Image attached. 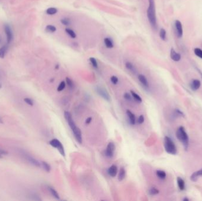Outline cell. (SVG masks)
<instances>
[{
  "label": "cell",
  "mask_w": 202,
  "mask_h": 201,
  "mask_svg": "<svg viewBox=\"0 0 202 201\" xmlns=\"http://www.w3.org/2000/svg\"><path fill=\"white\" fill-rule=\"evenodd\" d=\"M115 146L113 142H109L107 146V147L105 151V154L108 158H112L115 153Z\"/></svg>",
  "instance_id": "obj_8"
},
{
  "label": "cell",
  "mask_w": 202,
  "mask_h": 201,
  "mask_svg": "<svg viewBox=\"0 0 202 201\" xmlns=\"http://www.w3.org/2000/svg\"><path fill=\"white\" fill-rule=\"evenodd\" d=\"M124 98H125L126 100H128V101H131V100H132V97H131V96L129 95V93H125L124 94Z\"/></svg>",
  "instance_id": "obj_40"
},
{
  "label": "cell",
  "mask_w": 202,
  "mask_h": 201,
  "mask_svg": "<svg viewBox=\"0 0 202 201\" xmlns=\"http://www.w3.org/2000/svg\"><path fill=\"white\" fill-rule=\"evenodd\" d=\"M65 87H66V83H65L64 81H62L60 83L59 86H58V87H57V91H61L63 90H64Z\"/></svg>",
  "instance_id": "obj_36"
},
{
  "label": "cell",
  "mask_w": 202,
  "mask_h": 201,
  "mask_svg": "<svg viewBox=\"0 0 202 201\" xmlns=\"http://www.w3.org/2000/svg\"><path fill=\"white\" fill-rule=\"evenodd\" d=\"M183 200H184V201H189V199H186H186H184Z\"/></svg>",
  "instance_id": "obj_43"
},
{
  "label": "cell",
  "mask_w": 202,
  "mask_h": 201,
  "mask_svg": "<svg viewBox=\"0 0 202 201\" xmlns=\"http://www.w3.org/2000/svg\"><path fill=\"white\" fill-rule=\"evenodd\" d=\"M41 166H43V169H44L47 172H50L51 170V166L48 163L46 162H41Z\"/></svg>",
  "instance_id": "obj_30"
},
{
  "label": "cell",
  "mask_w": 202,
  "mask_h": 201,
  "mask_svg": "<svg viewBox=\"0 0 202 201\" xmlns=\"http://www.w3.org/2000/svg\"><path fill=\"white\" fill-rule=\"evenodd\" d=\"M160 37L162 40H166V38H167V37H166V31L164 28H162L160 31Z\"/></svg>",
  "instance_id": "obj_32"
},
{
  "label": "cell",
  "mask_w": 202,
  "mask_h": 201,
  "mask_svg": "<svg viewBox=\"0 0 202 201\" xmlns=\"http://www.w3.org/2000/svg\"><path fill=\"white\" fill-rule=\"evenodd\" d=\"M177 182L178 188L181 191H183L185 189V181L181 177H178L177 179Z\"/></svg>",
  "instance_id": "obj_20"
},
{
  "label": "cell",
  "mask_w": 202,
  "mask_h": 201,
  "mask_svg": "<svg viewBox=\"0 0 202 201\" xmlns=\"http://www.w3.org/2000/svg\"><path fill=\"white\" fill-rule=\"evenodd\" d=\"M176 136L178 140H180L183 143L185 147L187 149L189 146V139L187 135V133H186L185 129L183 127L181 126L178 128L176 132Z\"/></svg>",
  "instance_id": "obj_2"
},
{
  "label": "cell",
  "mask_w": 202,
  "mask_h": 201,
  "mask_svg": "<svg viewBox=\"0 0 202 201\" xmlns=\"http://www.w3.org/2000/svg\"><path fill=\"white\" fill-rule=\"evenodd\" d=\"M148 2H149V6L147 11V18L151 27L154 29H157V17H156V13H155V1L154 0H148Z\"/></svg>",
  "instance_id": "obj_1"
},
{
  "label": "cell",
  "mask_w": 202,
  "mask_h": 201,
  "mask_svg": "<svg viewBox=\"0 0 202 201\" xmlns=\"http://www.w3.org/2000/svg\"><path fill=\"white\" fill-rule=\"evenodd\" d=\"M60 23L64 25H69L71 23V20L68 18H63L60 20Z\"/></svg>",
  "instance_id": "obj_31"
},
{
  "label": "cell",
  "mask_w": 202,
  "mask_h": 201,
  "mask_svg": "<svg viewBox=\"0 0 202 201\" xmlns=\"http://www.w3.org/2000/svg\"><path fill=\"white\" fill-rule=\"evenodd\" d=\"M148 193L151 195H157L158 193H159V191L157 189H156L155 188H151L149 190Z\"/></svg>",
  "instance_id": "obj_35"
},
{
  "label": "cell",
  "mask_w": 202,
  "mask_h": 201,
  "mask_svg": "<svg viewBox=\"0 0 202 201\" xmlns=\"http://www.w3.org/2000/svg\"><path fill=\"white\" fill-rule=\"evenodd\" d=\"M66 83H67V86H69V87L71 88V89H73L74 87V84H73V81L69 77H66Z\"/></svg>",
  "instance_id": "obj_33"
},
{
  "label": "cell",
  "mask_w": 202,
  "mask_h": 201,
  "mask_svg": "<svg viewBox=\"0 0 202 201\" xmlns=\"http://www.w3.org/2000/svg\"><path fill=\"white\" fill-rule=\"evenodd\" d=\"M95 90L97 94L103 99H104L105 100L108 102H109L111 100V97L109 96L108 92L104 88L100 86H97L95 87Z\"/></svg>",
  "instance_id": "obj_5"
},
{
  "label": "cell",
  "mask_w": 202,
  "mask_h": 201,
  "mask_svg": "<svg viewBox=\"0 0 202 201\" xmlns=\"http://www.w3.org/2000/svg\"><path fill=\"white\" fill-rule=\"evenodd\" d=\"M175 27L176 29V32L177 35L178 37L181 38L183 36V27H182V24L181 22L178 20H176L175 21Z\"/></svg>",
  "instance_id": "obj_11"
},
{
  "label": "cell",
  "mask_w": 202,
  "mask_h": 201,
  "mask_svg": "<svg viewBox=\"0 0 202 201\" xmlns=\"http://www.w3.org/2000/svg\"><path fill=\"white\" fill-rule=\"evenodd\" d=\"M127 114L128 117L130 124L131 125H134L135 124V115L129 110H127Z\"/></svg>",
  "instance_id": "obj_15"
},
{
  "label": "cell",
  "mask_w": 202,
  "mask_h": 201,
  "mask_svg": "<svg viewBox=\"0 0 202 201\" xmlns=\"http://www.w3.org/2000/svg\"><path fill=\"white\" fill-rule=\"evenodd\" d=\"M24 101L25 102V103H27V105H29V106H32L34 105L33 101H32L31 99H30V98H28V97L25 98V99H24Z\"/></svg>",
  "instance_id": "obj_37"
},
{
  "label": "cell",
  "mask_w": 202,
  "mask_h": 201,
  "mask_svg": "<svg viewBox=\"0 0 202 201\" xmlns=\"http://www.w3.org/2000/svg\"><path fill=\"white\" fill-rule=\"evenodd\" d=\"M65 32L66 33L69 35L72 39H76V34L73 31V30L67 28L65 29Z\"/></svg>",
  "instance_id": "obj_23"
},
{
  "label": "cell",
  "mask_w": 202,
  "mask_h": 201,
  "mask_svg": "<svg viewBox=\"0 0 202 201\" xmlns=\"http://www.w3.org/2000/svg\"><path fill=\"white\" fill-rule=\"evenodd\" d=\"M2 121L1 120V119L0 118V123H2Z\"/></svg>",
  "instance_id": "obj_45"
},
{
  "label": "cell",
  "mask_w": 202,
  "mask_h": 201,
  "mask_svg": "<svg viewBox=\"0 0 202 201\" xmlns=\"http://www.w3.org/2000/svg\"><path fill=\"white\" fill-rule=\"evenodd\" d=\"M201 86V83L199 80H194L191 83L190 86L193 90H197L199 89Z\"/></svg>",
  "instance_id": "obj_17"
},
{
  "label": "cell",
  "mask_w": 202,
  "mask_h": 201,
  "mask_svg": "<svg viewBox=\"0 0 202 201\" xmlns=\"http://www.w3.org/2000/svg\"><path fill=\"white\" fill-rule=\"evenodd\" d=\"M1 37H0V43H1Z\"/></svg>",
  "instance_id": "obj_47"
},
{
  "label": "cell",
  "mask_w": 202,
  "mask_h": 201,
  "mask_svg": "<svg viewBox=\"0 0 202 201\" xmlns=\"http://www.w3.org/2000/svg\"><path fill=\"white\" fill-rule=\"evenodd\" d=\"M194 54L197 57L202 59V50L199 48H196L194 50Z\"/></svg>",
  "instance_id": "obj_34"
},
{
  "label": "cell",
  "mask_w": 202,
  "mask_h": 201,
  "mask_svg": "<svg viewBox=\"0 0 202 201\" xmlns=\"http://www.w3.org/2000/svg\"><path fill=\"white\" fill-rule=\"evenodd\" d=\"M125 67L131 72L133 74H136L137 69H136L135 67L131 62H129V61L126 62L125 63Z\"/></svg>",
  "instance_id": "obj_16"
},
{
  "label": "cell",
  "mask_w": 202,
  "mask_h": 201,
  "mask_svg": "<svg viewBox=\"0 0 202 201\" xmlns=\"http://www.w3.org/2000/svg\"><path fill=\"white\" fill-rule=\"evenodd\" d=\"M46 31L47 32H50V33H53L55 32L56 31V27L53 25H48L45 28Z\"/></svg>",
  "instance_id": "obj_26"
},
{
  "label": "cell",
  "mask_w": 202,
  "mask_h": 201,
  "mask_svg": "<svg viewBox=\"0 0 202 201\" xmlns=\"http://www.w3.org/2000/svg\"><path fill=\"white\" fill-rule=\"evenodd\" d=\"M64 116H65V119L67 121L69 127L71 128V129L72 130H73L75 128H76V125L74 123L73 119H72V114H71V113L67 111H65L64 113Z\"/></svg>",
  "instance_id": "obj_7"
},
{
  "label": "cell",
  "mask_w": 202,
  "mask_h": 201,
  "mask_svg": "<svg viewBox=\"0 0 202 201\" xmlns=\"http://www.w3.org/2000/svg\"><path fill=\"white\" fill-rule=\"evenodd\" d=\"M111 81L113 84H116L118 83V78L115 76H112L111 77Z\"/></svg>",
  "instance_id": "obj_38"
},
{
  "label": "cell",
  "mask_w": 202,
  "mask_h": 201,
  "mask_svg": "<svg viewBox=\"0 0 202 201\" xmlns=\"http://www.w3.org/2000/svg\"><path fill=\"white\" fill-rule=\"evenodd\" d=\"M21 154H23L25 159L26 161H28L30 164H32L36 167H41V163H40L37 160H36L35 158H34L31 155L29 154L28 153H25L24 152H23Z\"/></svg>",
  "instance_id": "obj_6"
},
{
  "label": "cell",
  "mask_w": 202,
  "mask_h": 201,
  "mask_svg": "<svg viewBox=\"0 0 202 201\" xmlns=\"http://www.w3.org/2000/svg\"><path fill=\"white\" fill-rule=\"evenodd\" d=\"M2 158V156H1V154H0V158Z\"/></svg>",
  "instance_id": "obj_46"
},
{
  "label": "cell",
  "mask_w": 202,
  "mask_h": 201,
  "mask_svg": "<svg viewBox=\"0 0 202 201\" xmlns=\"http://www.w3.org/2000/svg\"><path fill=\"white\" fill-rule=\"evenodd\" d=\"M57 11H58V10H57V9L56 8L50 7V8L47 9V10H46V14H48V15L53 16V15L56 14L57 13Z\"/></svg>",
  "instance_id": "obj_25"
},
{
  "label": "cell",
  "mask_w": 202,
  "mask_h": 201,
  "mask_svg": "<svg viewBox=\"0 0 202 201\" xmlns=\"http://www.w3.org/2000/svg\"><path fill=\"white\" fill-rule=\"evenodd\" d=\"M144 121V117L143 115H141L139 116L138 119V123L141 125V124H143Z\"/></svg>",
  "instance_id": "obj_39"
},
{
  "label": "cell",
  "mask_w": 202,
  "mask_h": 201,
  "mask_svg": "<svg viewBox=\"0 0 202 201\" xmlns=\"http://www.w3.org/2000/svg\"><path fill=\"white\" fill-rule=\"evenodd\" d=\"M156 175L160 179H164L166 177V173L163 170H157L156 172Z\"/></svg>",
  "instance_id": "obj_28"
},
{
  "label": "cell",
  "mask_w": 202,
  "mask_h": 201,
  "mask_svg": "<svg viewBox=\"0 0 202 201\" xmlns=\"http://www.w3.org/2000/svg\"><path fill=\"white\" fill-rule=\"evenodd\" d=\"M138 80L140 81V83L146 88H148L149 87L148 81L147 80V79L146 78V77L144 75L139 74L138 75Z\"/></svg>",
  "instance_id": "obj_13"
},
{
  "label": "cell",
  "mask_w": 202,
  "mask_h": 201,
  "mask_svg": "<svg viewBox=\"0 0 202 201\" xmlns=\"http://www.w3.org/2000/svg\"><path fill=\"white\" fill-rule=\"evenodd\" d=\"M49 143L53 147H55V148L57 149V150L59 151V152L63 156H65V151L64 147H63V145L62 144V143L58 139H53L51 141H50Z\"/></svg>",
  "instance_id": "obj_4"
},
{
  "label": "cell",
  "mask_w": 202,
  "mask_h": 201,
  "mask_svg": "<svg viewBox=\"0 0 202 201\" xmlns=\"http://www.w3.org/2000/svg\"><path fill=\"white\" fill-rule=\"evenodd\" d=\"M49 190L50 192L51 193V194L52 195V196L55 198H56V199H60V197H59V194H58L57 192L56 191L54 188H53L51 187H49Z\"/></svg>",
  "instance_id": "obj_24"
},
{
  "label": "cell",
  "mask_w": 202,
  "mask_h": 201,
  "mask_svg": "<svg viewBox=\"0 0 202 201\" xmlns=\"http://www.w3.org/2000/svg\"><path fill=\"white\" fill-rule=\"evenodd\" d=\"M164 145L166 151L171 154H176L177 153V147L173 140L168 136L164 137Z\"/></svg>",
  "instance_id": "obj_3"
},
{
  "label": "cell",
  "mask_w": 202,
  "mask_h": 201,
  "mask_svg": "<svg viewBox=\"0 0 202 201\" xmlns=\"http://www.w3.org/2000/svg\"><path fill=\"white\" fill-rule=\"evenodd\" d=\"M92 117H88L86 120V124H89L91 121H92Z\"/></svg>",
  "instance_id": "obj_41"
},
{
  "label": "cell",
  "mask_w": 202,
  "mask_h": 201,
  "mask_svg": "<svg viewBox=\"0 0 202 201\" xmlns=\"http://www.w3.org/2000/svg\"><path fill=\"white\" fill-rule=\"evenodd\" d=\"M2 88V85L0 84V89H1Z\"/></svg>",
  "instance_id": "obj_44"
},
{
  "label": "cell",
  "mask_w": 202,
  "mask_h": 201,
  "mask_svg": "<svg viewBox=\"0 0 202 201\" xmlns=\"http://www.w3.org/2000/svg\"><path fill=\"white\" fill-rule=\"evenodd\" d=\"M72 132H73L74 136L75 137L76 141L79 144H82V132H81V129H79L78 127H77L76 129H74L73 130H72Z\"/></svg>",
  "instance_id": "obj_10"
},
{
  "label": "cell",
  "mask_w": 202,
  "mask_h": 201,
  "mask_svg": "<svg viewBox=\"0 0 202 201\" xmlns=\"http://www.w3.org/2000/svg\"><path fill=\"white\" fill-rule=\"evenodd\" d=\"M4 31L7 36V42L8 44H10L13 39V34L11 27L8 24H5Z\"/></svg>",
  "instance_id": "obj_9"
},
{
  "label": "cell",
  "mask_w": 202,
  "mask_h": 201,
  "mask_svg": "<svg viewBox=\"0 0 202 201\" xmlns=\"http://www.w3.org/2000/svg\"><path fill=\"white\" fill-rule=\"evenodd\" d=\"M200 176H202V169H200V170L193 173L190 177V179H191V181H192L193 182H196L198 179V177Z\"/></svg>",
  "instance_id": "obj_19"
},
{
  "label": "cell",
  "mask_w": 202,
  "mask_h": 201,
  "mask_svg": "<svg viewBox=\"0 0 202 201\" xmlns=\"http://www.w3.org/2000/svg\"><path fill=\"white\" fill-rule=\"evenodd\" d=\"M125 175H126L125 169H124V168H121L120 170V172H119V175H118V180L120 181H123L124 179V178L125 177Z\"/></svg>",
  "instance_id": "obj_22"
},
{
  "label": "cell",
  "mask_w": 202,
  "mask_h": 201,
  "mask_svg": "<svg viewBox=\"0 0 202 201\" xmlns=\"http://www.w3.org/2000/svg\"><path fill=\"white\" fill-rule=\"evenodd\" d=\"M118 172V168L116 165H112L108 170V173L110 177H115Z\"/></svg>",
  "instance_id": "obj_14"
},
{
  "label": "cell",
  "mask_w": 202,
  "mask_h": 201,
  "mask_svg": "<svg viewBox=\"0 0 202 201\" xmlns=\"http://www.w3.org/2000/svg\"><path fill=\"white\" fill-rule=\"evenodd\" d=\"M131 95H132V96L133 97H134V99L136 100V101H137L138 102H139V103H141V102H142V99L141 98V97L139 96L138 95H137L135 92H134V91H132V90H131Z\"/></svg>",
  "instance_id": "obj_29"
},
{
  "label": "cell",
  "mask_w": 202,
  "mask_h": 201,
  "mask_svg": "<svg viewBox=\"0 0 202 201\" xmlns=\"http://www.w3.org/2000/svg\"><path fill=\"white\" fill-rule=\"evenodd\" d=\"M8 50V46L7 45L3 46L0 48V58H4L6 54V53Z\"/></svg>",
  "instance_id": "obj_21"
},
{
  "label": "cell",
  "mask_w": 202,
  "mask_h": 201,
  "mask_svg": "<svg viewBox=\"0 0 202 201\" xmlns=\"http://www.w3.org/2000/svg\"><path fill=\"white\" fill-rule=\"evenodd\" d=\"M105 46L108 48H112L114 47L112 40L109 37H105L104 40Z\"/></svg>",
  "instance_id": "obj_18"
},
{
  "label": "cell",
  "mask_w": 202,
  "mask_h": 201,
  "mask_svg": "<svg viewBox=\"0 0 202 201\" xmlns=\"http://www.w3.org/2000/svg\"><path fill=\"white\" fill-rule=\"evenodd\" d=\"M89 61L91 65L93 66V67H94L96 69H98V63H97V60H96V58H95L94 57H90Z\"/></svg>",
  "instance_id": "obj_27"
},
{
  "label": "cell",
  "mask_w": 202,
  "mask_h": 201,
  "mask_svg": "<svg viewBox=\"0 0 202 201\" xmlns=\"http://www.w3.org/2000/svg\"><path fill=\"white\" fill-rule=\"evenodd\" d=\"M170 57L174 61H179L181 59V55L177 53L173 48L171 49L170 51Z\"/></svg>",
  "instance_id": "obj_12"
},
{
  "label": "cell",
  "mask_w": 202,
  "mask_h": 201,
  "mask_svg": "<svg viewBox=\"0 0 202 201\" xmlns=\"http://www.w3.org/2000/svg\"><path fill=\"white\" fill-rule=\"evenodd\" d=\"M59 65H57L56 67V69H58V68H59Z\"/></svg>",
  "instance_id": "obj_42"
}]
</instances>
